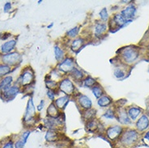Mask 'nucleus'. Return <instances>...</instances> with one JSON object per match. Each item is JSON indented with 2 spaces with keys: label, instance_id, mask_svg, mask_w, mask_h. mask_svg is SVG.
Here are the masks:
<instances>
[{
  "label": "nucleus",
  "instance_id": "58836bf2",
  "mask_svg": "<svg viewBox=\"0 0 149 148\" xmlns=\"http://www.w3.org/2000/svg\"><path fill=\"white\" fill-rule=\"evenodd\" d=\"M4 11L5 12H8V11H10V9L11 8V4L10 3H6L5 5H4Z\"/></svg>",
  "mask_w": 149,
  "mask_h": 148
},
{
  "label": "nucleus",
  "instance_id": "9d476101",
  "mask_svg": "<svg viewBox=\"0 0 149 148\" xmlns=\"http://www.w3.org/2000/svg\"><path fill=\"white\" fill-rule=\"evenodd\" d=\"M19 92H20V87H19L18 85H11L1 93L3 95V98H4L5 100H9L15 98L17 96V94Z\"/></svg>",
  "mask_w": 149,
  "mask_h": 148
},
{
  "label": "nucleus",
  "instance_id": "4be33fe9",
  "mask_svg": "<svg viewBox=\"0 0 149 148\" xmlns=\"http://www.w3.org/2000/svg\"><path fill=\"white\" fill-rule=\"evenodd\" d=\"M61 113H60V110L56 107L54 102L49 105L48 108H47V117H51V118H57L58 117Z\"/></svg>",
  "mask_w": 149,
  "mask_h": 148
},
{
  "label": "nucleus",
  "instance_id": "f03ea898",
  "mask_svg": "<svg viewBox=\"0 0 149 148\" xmlns=\"http://www.w3.org/2000/svg\"><path fill=\"white\" fill-rule=\"evenodd\" d=\"M121 58L127 64L134 63L139 57V50L135 46H127L120 50Z\"/></svg>",
  "mask_w": 149,
  "mask_h": 148
},
{
  "label": "nucleus",
  "instance_id": "423d86ee",
  "mask_svg": "<svg viewBox=\"0 0 149 148\" xmlns=\"http://www.w3.org/2000/svg\"><path fill=\"white\" fill-rule=\"evenodd\" d=\"M22 56L18 52H11L1 56V62L9 67H13L18 66L21 63Z\"/></svg>",
  "mask_w": 149,
  "mask_h": 148
},
{
  "label": "nucleus",
  "instance_id": "dca6fc26",
  "mask_svg": "<svg viewBox=\"0 0 149 148\" xmlns=\"http://www.w3.org/2000/svg\"><path fill=\"white\" fill-rule=\"evenodd\" d=\"M116 117L118 118V122L123 124V125H128L130 124V119L129 118L128 115L127 113V111L125 109H118V113H116Z\"/></svg>",
  "mask_w": 149,
  "mask_h": 148
},
{
  "label": "nucleus",
  "instance_id": "412c9836",
  "mask_svg": "<svg viewBox=\"0 0 149 148\" xmlns=\"http://www.w3.org/2000/svg\"><path fill=\"white\" fill-rule=\"evenodd\" d=\"M86 128L91 133H96L100 130V122L96 119L90 120L86 122Z\"/></svg>",
  "mask_w": 149,
  "mask_h": 148
},
{
  "label": "nucleus",
  "instance_id": "39448f33",
  "mask_svg": "<svg viewBox=\"0 0 149 148\" xmlns=\"http://www.w3.org/2000/svg\"><path fill=\"white\" fill-rule=\"evenodd\" d=\"M58 89L65 94V96L69 97L75 95V85L74 82L68 77H65L61 79V81L58 83Z\"/></svg>",
  "mask_w": 149,
  "mask_h": 148
},
{
  "label": "nucleus",
  "instance_id": "aec40b11",
  "mask_svg": "<svg viewBox=\"0 0 149 148\" xmlns=\"http://www.w3.org/2000/svg\"><path fill=\"white\" fill-rule=\"evenodd\" d=\"M12 83H13V78L11 75H8L3 78H1L0 79V93L8 88L9 87H11L12 85Z\"/></svg>",
  "mask_w": 149,
  "mask_h": 148
},
{
  "label": "nucleus",
  "instance_id": "a878e982",
  "mask_svg": "<svg viewBox=\"0 0 149 148\" xmlns=\"http://www.w3.org/2000/svg\"><path fill=\"white\" fill-rule=\"evenodd\" d=\"M96 113H97V111L96 109L94 108H90V109H88V110H84L83 111L82 113V117L83 119L86 122H88L90 120H93V119H95V116H96Z\"/></svg>",
  "mask_w": 149,
  "mask_h": 148
},
{
  "label": "nucleus",
  "instance_id": "ea45409f",
  "mask_svg": "<svg viewBox=\"0 0 149 148\" xmlns=\"http://www.w3.org/2000/svg\"><path fill=\"white\" fill-rule=\"evenodd\" d=\"M44 104H45V101H44V100H41L40 104L37 106V110H38V111H41V109L43 108V107H44Z\"/></svg>",
  "mask_w": 149,
  "mask_h": 148
},
{
  "label": "nucleus",
  "instance_id": "f3484780",
  "mask_svg": "<svg viewBox=\"0 0 149 148\" xmlns=\"http://www.w3.org/2000/svg\"><path fill=\"white\" fill-rule=\"evenodd\" d=\"M70 76L72 79V81L75 82V83H82L84 79L85 78L84 72L82 70L78 69L77 67H75L74 70L70 73Z\"/></svg>",
  "mask_w": 149,
  "mask_h": 148
},
{
  "label": "nucleus",
  "instance_id": "a19ab883",
  "mask_svg": "<svg viewBox=\"0 0 149 148\" xmlns=\"http://www.w3.org/2000/svg\"><path fill=\"white\" fill-rule=\"evenodd\" d=\"M144 138L147 140H149V130L148 132H146V133L144 134Z\"/></svg>",
  "mask_w": 149,
  "mask_h": 148
},
{
  "label": "nucleus",
  "instance_id": "2f4dec72",
  "mask_svg": "<svg viewBox=\"0 0 149 148\" xmlns=\"http://www.w3.org/2000/svg\"><path fill=\"white\" fill-rule=\"evenodd\" d=\"M1 148H15V141L12 138H8L4 141Z\"/></svg>",
  "mask_w": 149,
  "mask_h": 148
},
{
  "label": "nucleus",
  "instance_id": "2eb2a0df",
  "mask_svg": "<svg viewBox=\"0 0 149 148\" xmlns=\"http://www.w3.org/2000/svg\"><path fill=\"white\" fill-rule=\"evenodd\" d=\"M45 139L47 142H55L60 140V133L58 130H49L45 135Z\"/></svg>",
  "mask_w": 149,
  "mask_h": 148
},
{
  "label": "nucleus",
  "instance_id": "ddd939ff",
  "mask_svg": "<svg viewBox=\"0 0 149 148\" xmlns=\"http://www.w3.org/2000/svg\"><path fill=\"white\" fill-rule=\"evenodd\" d=\"M94 28H95L94 29V35H95V37L101 38V37H102L106 33L108 27H107V24L104 22H98L96 24Z\"/></svg>",
  "mask_w": 149,
  "mask_h": 148
},
{
  "label": "nucleus",
  "instance_id": "7ed1b4c3",
  "mask_svg": "<svg viewBox=\"0 0 149 148\" xmlns=\"http://www.w3.org/2000/svg\"><path fill=\"white\" fill-rule=\"evenodd\" d=\"M139 140V133L134 130H127L123 131L120 136L119 141L121 144L125 147H130L134 145Z\"/></svg>",
  "mask_w": 149,
  "mask_h": 148
},
{
  "label": "nucleus",
  "instance_id": "1a4fd4ad",
  "mask_svg": "<svg viewBox=\"0 0 149 148\" xmlns=\"http://www.w3.org/2000/svg\"><path fill=\"white\" fill-rule=\"evenodd\" d=\"M75 100H76L77 105L83 111L88 110L93 108V102L88 96L83 95V94H78L75 96Z\"/></svg>",
  "mask_w": 149,
  "mask_h": 148
},
{
  "label": "nucleus",
  "instance_id": "c756f323",
  "mask_svg": "<svg viewBox=\"0 0 149 148\" xmlns=\"http://www.w3.org/2000/svg\"><path fill=\"white\" fill-rule=\"evenodd\" d=\"M92 92H93L94 96L97 99H99L101 96L104 95V90L102 88V87L101 85H99V84H97V85L94 86L93 88H92Z\"/></svg>",
  "mask_w": 149,
  "mask_h": 148
},
{
  "label": "nucleus",
  "instance_id": "f8f14e48",
  "mask_svg": "<svg viewBox=\"0 0 149 148\" xmlns=\"http://www.w3.org/2000/svg\"><path fill=\"white\" fill-rule=\"evenodd\" d=\"M149 127V118L147 115H143L136 122V128L139 132L145 131Z\"/></svg>",
  "mask_w": 149,
  "mask_h": 148
},
{
  "label": "nucleus",
  "instance_id": "f704fd0d",
  "mask_svg": "<svg viewBox=\"0 0 149 148\" xmlns=\"http://www.w3.org/2000/svg\"><path fill=\"white\" fill-rule=\"evenodd\" d=\"M30 134H31V131H30V130H26V131L23 132L22 134H21V136H20V138H19V139L22 141L24 144H26L27 141H28V139H29Z\"/></svg>",
  "mask_w": 149,
  "mask_h": 148
},
{
  "label": "nucleus",
  "instance_id": "7c9ffc66",
  "mask_svg": "<svg viewBox=\"0 0 149 148\" xmlns=\"http://www.w3.org/2000/svg\"><path fill=\"white\" fill-rule=\"evenodd\" d=\"M79 32V27H74V28H71L69 31H67L66 35L70 39H74V38H76V37L78 36Z\"/></svg>",
  "mask_w": 149,
  "mask_h": 148
},
{
  "label": "nucleus",
  "instance_id": "b1692460",
  "mask_svg": "<svg viewBox=\"0 0 149 148\" xmlns=\"http://www.w3.org/2000/svg\"><path fill=\"white\" fill-rule=\"evenodd\" d=\"M112 103H113V100L111 97L104 94L97 100V104L101 108L108 107Z\"/></svg>",
  "mask_w": 149,
  "mask_h": 148
},
{
  "label": "nucleus",
  "instance_id": "20e7f679",
  "mask_svg": "<svg viewBox=\"0 0 149 148\" xmlns=\"http://www.w3.org/2000/svg\"><path fill=\"white\" fill-rule=\"evenodd\" d=\"M35 117H36V108H35V105L33 104V100L32 98H30L27 103L26 110H25V113L24 116L23 121L25 125L29 126V127L32 125H33L36 122Z\"/></svg>",
  "mask_w": 149,
  "mask_h": 148
},
{
  "label": "nucleus",
  "instance_id": "393cba45",
  "mask_svg": "<svg viewBox=\"0 0 149 148\" xmlns=\"http://www.w3.org/2000/svg\"><path fill=\"white\" fill-rule=\"evenodd\" d=\"M126 23H127V20H125V19L123 18L122 15H120V14H117V15H114V16L111 19V21L109 23V24H113V25H114V27H116V28H121V27H123Z\"/></svg>",
  "mask_w": 149,
  "mask_h": 148
},
{
  "label": "nucleus",
  "instance_id": "e433bc0d",
  "mask_svg": "<svg viewBox=\"0 0 149 148\" xmlns=\"http://www.w3.org/2000/svg\"><path fill=\"white\" fill-rule=\"evenodd\" d=\"M55 96H56V93L54 90H50V89H48V91H47V96H48L49 99L51 100L52 102H54V101L55 100Z\"/></svg>",
  "mask_w": 149,
  "mask_h": 148
},
{
  "label": "nucleus",
  "instance_id": "72a5a7b5",
  "mask_svg": "<svg viewBox=\"0 0 149 148\" xmlns=\"http://www.w3.org/2000/svg\"><path fill=\"white\" fill-rule=\"evenodd\" d=\"M113 74H114V76H115L116 78L118 79H122L126 75V73L122 70V68H119V67L116 68L115 70H114V73Z\"/></svg>",
  "mask_w": 149,
  "mask_h": 148
},
{
  "label": "nucleus",
  "instance_id": "c85d7f7f",
  "mask_svg": "<svg viewBox=\"0 0 149 148\" xmlns=\"http://www.w3.org/2000/svg\"><path fill=\"white\" fill-rule=\"evenodd\" d=\"M12 67H9L6 64L0 63V78H3L5 76H8V74L11 72Z\"/></svg>",
  "mask_w": 149,
  "mask_h": 148
},
{
  "label": "nucleus",
  "instance_id": "4468645a",
  "mask_svg": "<svg viewBox=\"0 0 149 148\" xmlns=\"http://www.w3.org/2000/svg\"><path fill=\"white\" fill-rule=\"evenodd\" d=\"M16 42L17 41L15 39H12V40H9V41H6L1 46V52L3 53V54L11 53L14 50V49H15V45H16Z\"/></svg>",
  "mask_w": 149,
  "mask_h": 148
},
{
  "label": "nucleus",
  "instance_id": "9b49d317",
  "mask_svg": "<svg viewBox=\"0 0 149 148\" xmlns=\"http://www.w3.org/2000/svg\"><path fill=\"white\" fill-rule=\"evenodd\" d=\"M136 12V8L134 7V4H130L128 5L125 9H123V11H121L120 15L123 16V18L125 20H129L133 18L135 15Z\"/></svg>",
  "mask_w": 149,
  "mask_h": 148
},
{
  "label": "nucleus",
  "instance_id": "f257e3e1",
  "mask_svg": "<svg viewBox=\"0 0 149 148\" xmlns=\"http://www.w3.org/2000/svg\"><path fill=\"white\" fill-rule=\"evenodd\" d=\"M35 81V74L31 67H26L21 71L17 79V85L19 87L27 88L31 86Z\"/></svg>",
  "mask_w": 149,
  "mask_h": 148
},
{
  "label": "nucleus",
  "instance_id": "0eeeda50",
  "mask_svg": "<svg viewBox=\"0 0 149 148\" xmlns=\"http://www.w3.org/2000/svg\"><path fill=\"white\" fill-rule=\"evenodd\" d=\"M74 68H75V62L74 58L71 57H66V58L58 65V70L63 74H70V73Z\"/></svg>",
  "mask_w": 149,
  "mask_h": 148
},
{
  "label": "nucleus",
  "instance_id": "4c0bfd02",
  "mask_svg": "<svg viewBox=\"0 0 149 148\" xmlns=\"http://www.w3.org/2000/svg\"><path fill=\"white\" fill-rule=\"evenodd\" d=\"M24 143L19 138L15 141V148H24Z\"/></svg>",
  "mask_w": 149,
  "mask_h": 148
},
{
  "label": "nucleus",
  "instance_id": "6e6552de",
  "mask_svg": "<svg viewBox=\"0 0 149 148\" xmlns=\"http://www.w3.org/2000/svg\"><path fill=\"white\" fill-rule=\"evenodd\" d=\"M123 133V128L121 126H111L107 128L105 131L106 137L109 140L115 142L119 139L120 136Z\"/></svg>",
  "mask_w": 149,
  "mask_h": 148
},
{
  "label": "nucleus",
  "instance_id": "cd10ccee",
  "mask_svg": "<svg viewBox=\"0 0 149 148\" xmlns=\"http://www.w3.org/2000/svg\"><path fill=\"white\" fill-rule=\"evenodd\" d=\"M81 83L86 88H93L95 85L98 84L97 80L95 79H93V77H91V76H86L85 78L84 79V80H83Z\"/></svg>",
  "mask_w": 149,
  "mask_h": 148
},
{
  "label": "nucleus",
  "instance_id": "473e14b6",
  "mask_svg": "<svg viewBox=\"0 0 149 148\" xmlns=\"http://www.w3.org/2000/svg\"><path fill=\"white\" fill-rule=\"evenodd\" d=\"M99 15H100V18H101V19L102 21H107V20H108L109 14L108 11H107L106 8H103V9L100 11Z\"/></svg>",
  "mask_w": 149,
  "mask_h": 148
},
{
  "label": "nucleus",
  "instance_id": "c9c22d12",
  "mask_svg": "<svg viewBox=\"0 0 149 148\" xmlns=\"http://www.w3.org/2000/svg\"><path fill=\"white\" fill-rule=\"evenodd\" d=\"M103 117L107 119H113V117H115V114H114V112L113 111L112 109H108L107 111L104 113Z\"/></svg>",
  "mask_w": 149,
  "mask_h": 148
},
{
  "label": "nucleus",
  "instance_id": "a211bd4d",
  "mask_svg": "<svg viewBox=\"0 0 149 148\" xmlns=\"http://www.w3.org/2000/svg\"><path fill=\"white\" fill-rule=\"evenodd\" d=\"M85 43V40L83 37H76L72 40L71 42V49L74 52H78L80 49L82 48L84 44Z\"/></svg>",
  "mask_w": 149,
  "mask_h": 148
},
{
  "label": "nucleus",
  "instance_id": "bb28decb",
  "mask_svg": "<svg viewBox=\"0 0 149 148\" xmlns=\"http://www.w3.org/2000/svg\"><path fill=\"white\" fill-rule=\"evenodd\" d=\"M141 113V109L138 107H130L127 110V115L129 117V118L132 121L136 120L139 114Z\"/></svg>",
  "mask_w": 149,
  "mask_h": 148
},
{
  "label": "nucleus",
  "instance_id": "6ab92c4d",
  "mask_svg": "<svg viewBox=\"0 0 149 148\" xmlns=\"http://www.w3.org/2000/svg\"><path fill=\"white\" fill-rule=\"evenodd\" d=\"M54 57L57 62L58 63H62L65 58H66V53L64 51L63 48H62L61 46L56 44L54 48Z\"/></svg>",
  "mask_w": 149,
  "mask_h": 148
},
{
  "label": "nucleus",
  "instance_id": "5701e85b",
  "mask_svg": "<svg viewBox=\"0 0 149 148\" xmlns=\"http://www.w3.org/2000/svg\"><path fill=\"white\" fill-rule=\"evenodd\" d=\"M69 99H70V97L67 96H61L59 98L56 99V100L54 101V104L56 105V107L58 108L59 110H63L64 108L67 106V104H68Z\"/></svg>",
  "mask_w": 149,
  "mask_h": 148
}]
</instances>
